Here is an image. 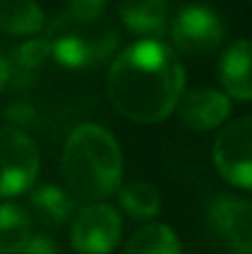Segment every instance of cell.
Returning a JSON list of instances; mask_svg holds the SVG:
<instances>
[{"label":"cell","instance_id":"1","mask_svg":"<svg viewBox=\"0 0 252 254\" xmlns=\"http://www.w3.org/2000/svg\"><path fill=\"white\" fill-rule=\"evenodd\" d=\"M185 72L173 52L159 40L126 47L109 69V99L114 109L134 124H159L168 119L183 94Z\"/></svg>","mask_w":252,"mask_h":254},{"label":"cell","instance_id":"2","mask_svg":"<svg viewBox=\"0 0 252 254\" xmlns=\"http://www.w3.org/2000/svg\"><path fill=\"white\" fill-rule=\"evenodd\" d=\"M121 151L116 138L96 126H77L62 153V175L67 185L84 200H101L121 183Z\"/></svg>","mask_w":252,"mask_h":254},{"label":"cell","instance_id":"3","mask_svg":"<svg viewBox=\"0 0 252 254\" xmlns=\"http://www.w3.org/2000/svg\"><path fill=\"white\" fill-rule=\"evenodd\" d=\"M50 55L67 69H86L104 62L119 42V35L96 22H77L67 12L55 17L50 27Z\"/></svg>","mask_w":252,"mask_h":254},{"label":"cell","instance_id":"4","mask_svg":"<svg viewBox=\"0 0 252 254\" xmlns=\"http://www.w3.org/2000/svg\"><path fill=\"white\" fill-rule=\"evenodd\" d=\"M40 173V151L35 141L15 126L0 128V195L25 192Z\"/></svg>","mask_w":252,"mask_h":254},{"label":"cell","instance_id":"5","mask_svg":"<svg viewBox=\"0 0 252 254\" xmlns=\"http://www.w3.org/2000/svg\"><path fill=\"white\" fill-rule=\"evenodd\" d=\"M213 163L228 183L252 190V114L225 124L213 143Z\"/></svg>","mask_w":252,"mask_h":254},{"label":"cell","instance_id":"6","mask_svg":"<svg viewBox=\"0 0 252 254\" xmlns=\"http://www.w3.org/2000/svg\"><path fill=\"white\" fill-rule=\"evenodd\" d=\"M170 37L178 52L190 57H203L223 45L225 25L215 10L205 5H185L173 20Z\"/></svg>","mask_w":252,"mask_h":254},{"label":"cell","instance_id":"7","mask_svg":"<svg viewBox=\"0 0 252 254\" xmlns=\"http://www.w3.org/2000/svg\"><path fill=\"white\" fill-rule=\"evenodd\" d=\"M70 237L80 254H109L121 240V217L111 205H89L77 215Z\"/></svg>","mask_w":252,"mask_h":254},{"label":"cell","instance_id":"8","mask_svg":"<svg viewBox=\"0 0 252 254\" xmlns=\"http://www.w3.org/2000/svg\"><path fill=\"white\" fill-rule=\"evenodd\" d=\"M210 227L230 252L252 242V202L235 195H220L210 205Z\"/></svg>","mask_w":252,"mask_h":254},{"label":"cell","instance_id":"9","mask_svg":"<svg viewBox=\"0 0 252 254\" xmlns=\"http://www.w3.org/2000/svg\"><path fill=\"white\" fill-rule=\"evenodd\" d=\"M180 121L190 131H213L223 126L233 111L230 96L218 89H195L178 101Z\"/></svg>","mask_w":252,"mask_h":254},{"label":"cell","instance_id":"10","mask_svg":"<svg viewBox=\"0 0 252 254\" xmlns=\"http://www.w3.org/2000/svg\"><path fill=\"white\" fill-rule=\"evenodd\" d=\"M220 84L228 96L252 101V40H238L223 52Z\"/></svg>","mask_w":252,"mask_h":254},{"label":"cell","instance_id":"11","mask_svg":"<svg viewBox=\"0 0 252 254\" xmlns=\"http://www.w3.org/2000/svg\"><path fill=\"white\" fill-rule=\"evenodd\" d=\"M119 10L124 25L139 35H161L168 25L166 0H119Z\"/></svg>","mask_w":252,"mask_h":254},{"label":"cell","instance_id":"12","mask_svg":"<svg viewBox=\"0 0 252 254\" xmlns=\"http://www.w3.org/2000/svg\"><path fill=\"white\" fill-rule=\"evenodd\" d=\"M45 27L37 0H0V30L7 35H35Z\"/></svg>","mask_w":252,"mask_h":254},{"label":"cell","instance_id":"13","mask_svg":"<svg viewBox=\"0 0 252 254\" xmlns=\"http://www.w3.org/2000/svg\"><path fill=\"white\" fill-rule=\"evenodd\" d=\"M30 207L37 215V220L47 227H57V225L67 222L70 215H72L70 195L62 188H55V185H42V188L32 190Z\"/></svg>","mask_w":252,"mask_h":254},{"label":"cell","instance_id":"14","mask_svg":"<svg viewBox=\"0 0 252 254\" xmlns=\"http://www.w3.org/2000/svg\"><path fill=\"white\" fill-rule=\"evenodd\" d=\"M30 237L32 232H30L27 212L17 205L2 202L0 205V254H20Z\"/></svg>","mask_w":252,"mask_h":254},{"label":"cell","instance_id":"15","mask_svg":"<svg viewBox=\"0 0 252 254\" xmlns=\"http://www.w3.org/2000/svg\"><path fill=\"white\" fill-rule=\"evenodd\" d=\"M124 254H180V242L166 225H146L131 235Z\"/></svg>","mask_w":252,"mask_h":254},{"label":"cell","instance_id":"16","mask_svg":"<svg viewBox=\"0 0 252 254\" xmlns=\"http://www.w3.org/2000/svg\"><path fill=\"white\" fill-rule=\"evenodd\" d=\"M119 202L131 217H139V220H149V217L159 215V207H161L156 188L146 180L126 183L119 190Z\"/></svg>","mask_w":252,"mask_h":254},{"label":"cell","instance_id":"17","mask_svg":"<svg viewBox=\"0 0 252 254\" xmlns=\"http://www.w3.org/2000/svg\"><path fill=\"white\" fill-rule=\"evenodd\" d=\"M50 57V42L47 40H30L25 45H20L12 55L15 67L20 72H35L45 64V60Z\"/></svg>","mask_w":252,"mask_h":254},{"label":"cell","instance_id":"18","mask_svg":"<svg viewBox=\"0 0 252 254\" xmlns=\"http://www.w3.org/2000/svg\"><path fill=\"white\" fill-rule=\"evenodd\" d=\"M106 0H70V10L67 15L77 22H96L101 20Z\"/></svg>","mask_w":252,"mask_h":254},{"label":"cell","instance_id":"19","mask_svg":"<svg viewBox=\"0 0 252 254\" xmlns=\"http://www.w3.org/2000/svg\"><path fill=\"white\" fill-rule=\"evenodd\" d=\"M20 254H57V247H55V242L50 237L37 235V237H30L27 240V245L22 247Z\"/></svg>","mask_w":252,"mask_h":254},{"label":"cell","instance_id":"20","mask_svg":"<svg viewBox=\"0 0 252 254\" xmlns=\"http://www.w3.org/2000/svg\"><path fill=\"white\" fill-rule=\"evenodd\" d=\"M10 72H12V69H10V62H7V60L0 55V89L7 84V79H10Z\"/></svg>","mask_w":252,"mask_h":254},{"label":"cell","instance_id":"21","mask_svg":"<svg viewBox=\"0 0 252 254\" xmlns=\"http://www.w3.org/2000/svg\"><path fill=\"white\" fill-rule=\"evenodd\" d=\"M233 254H252V242L250 245H245V247H240V250H235Z\"/></svg>","mask_w":252,"mask_h":254},{"label":"cell","instance_id":"22","mask_svg":"<svg viewBox=\"0 0 252 254\" xmlns=\"http://www.w3.org/2000/svg\"><path fill=\"white\" fill-rule=\"evenodd\" d=\"M248 2H250V5H252V0H248Z\"/></svg>","mask_w":252,"mask_h":254}]
</instances>
